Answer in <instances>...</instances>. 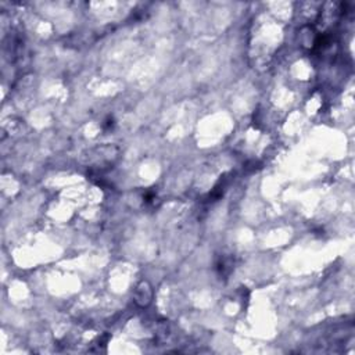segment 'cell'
<instances>
[{
  "label": "cell",
  "mask_w": 355,
  "mask_h": 355,
  "mask_svg": "<svg viewBox=\"0 0 355 355\" xmlns=\"http://www.w3.org/2000/svg\"><path fill=\"white\" fill-rule=\"evenodd\" d=\"M136 293H140V296H139V294H135V301L139 304L140 307H146V305H149V304L152 303V288H150L147 283L141 282L140 285L136 288Z\"/></svg>",
  "instance_id": "cell-1"
}]
</instances>
